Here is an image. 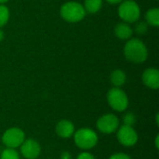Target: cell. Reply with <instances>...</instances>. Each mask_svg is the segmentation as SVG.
<instances>
[{"instance_id":"6da1fadb","label":"cell","mask_w":159,"mask_h":159,"mask_svg":"<svg viewBox=\"0 0 159 159\" xmlns=\"http://www.w3.org/2000/svg\"><path fill=\"white\" fill-rule=\"evenodd\" d=\"M126 59L134 63H142L147 60L148 49L145 44L138 38H129L124 47Z\"/></svg>"},{"instance_id":"7a4b0ae2","label":"cell","mask_w":159,"mask_h":159,"mask_svg":"<svg viewBox=\"0 0 159 159\" xmlns=\"http://www.w3.org/2000/svg\"><path fill=\"white\" fill-rule=\"evenodd\" d=\"M74 142L75 145L81 150H90L94 148L99 141L95 130L89 128H81L75 131Z\"/></svg>"},{"instance_id":"3957f363","label":"cell","mask_w":159,"mask_h":159,"mask_svg":"<svg viewBox=\"0 0 159 159\" xmlns=\"http://www.w3.org/2000/svg\"><path fill=\"white\" fill-rule=\"evenodd\" d=\"M60 14H61V17L65 21L75 23V22L81 21L85 18L87 12L83 5H81L80 3L70 1V2L63 4L61 7Z\"/></svg>"},{"instance_id":"277c9868","label":"cell","mask_w":159,"mask_h":159,"mask_svg":"<svg viewBox=\"0 0 159 159\" xmlns=\"http://www.w3.org/2000/svg\"><path fill=\"white\" fill-rule=\"evenodd\" d=\"M118 16L124 22H136L141 16L140 7L134 0L122 1L118 7Z\"/></svg>"},{"instance_id":"5b68a950","label":"cell","mask_w":159,"mask_h":159,"mask_svg":"<svg viewBox=\"0 0 159 159\" xmlns=\"http://www.w3.org/2000/svg\"><path fill=\"white\" fill-rule=\"evenodd\" d=\"M107 102L109 106L116 112H124L129 106V98L120 88H113L107 93Z\"/></svg>"},{"instance_id":"8992f818","label":"cell","mask_w":159,"mask_h":159,"mask_svg":"<svg viewBox=\"0 0 159 159\" xmlns=\"http://www.w3.org/2000/svg\"><path fill=\"white\" fill-rule=\"evenodd\" d=\"M25 140V133L20 128H9L7 129L3 136H2V143L7 148L16 149L21 145V143Z\"/></svg>"},{"instance_id":"52a82bcc","label":"cell","mask_w":159,"mask_h":159,"mask_svg":"<svg viewBox=\"0 0 159 159\" xmlns=\"http://www.w3.org/2000/svg\"><path fill=\"white\" fill-rule=\"evenodd\" d=\"M96 127L103 134H112L119 128V119L114 114H105L98 118Z\"/></svg>"},{"instance_id":"ba28073f","label":"cell","mask_w":159,"mask_h":159,"mask_svg":"<svg viewBox=\"0 0 159 159\" xmlns=\"http://www.w3.org/2000/svg\"><path fill=\"white\" fill-rule=\"evenodd\" d=\"M116 132L119 143L126 147H131L138 142V133L133 129V127L123 125L119 127Z\"/></svg>"},{"instance_id":"9c48e42d","label":"cell","mask_w":159,"mask_h":159,"mask_svg":"<svg viewBox=\"0 0 159 159\" xmlns=\"http://www.w3.org/2000/svg\"><path fill=\"white\" fill-rule=\"evenodd\" d=\"M20 149L21 156L26 159H36L41 153L40 144L34 139H25Z\"/></svg>"},{"instance_id":"30bf717a","label":"cell","mask_w":159,"mask_h":159,"mask_svg":"<svg viewBox=\"0 0 159 159\" xmlns=\"http://www.w3.org/2000/svg\"><path fill=\"white\" fill-rule=\"evenodd\" d=\"M143 83L151 89L159 88V71L156 68H147L142 75Z\"/></svg>"},{"instance_id":"8fae6325","label":"cell","mask_w":159,"mask_h":159,"mask_svg":"<svg viewBox=\"0 0 159 159\" xmlns=\"http://www.w3.org/2000/svg\"><path fill=\"white\" fill-rule=\"evenodd\" d=\"M55 131L59 137L62 139H68L74 135L75 129L72 121L67 119H62L57 123L55 127Z\"/></svg>"},{"instance_id":"7c38bea8","label":"cell","mask_w":159,"mask_h":159,"mask_svg":"<svg viewBox=\"0 0 159 159\" xmlns=\"http://www.w3.org/2000/svg\"><path fill=\"white\" fill-rule=\"evenodd\" d=\"M132 34L133 30L127 22H119L115 27V34L121 40H129Z\"/></svg>"},{"instance_id":"4fadbf2b","label":"cell","mask_w":159,"mask_h":159,"mask_svg":"<svg viewBox=\"0 0 159 159\" xmlns=\"http://www.w3.org/2000/svg\"><path fill=\"white\" fill-rule=\"evenodd\" d=\"M126 80H127V75L125 72L120 69L114 70L110 75V81L115 88L122 87L126 83Z\"/></svg>"},{"instance_id":"5bb4252c","label":"cell","mask_w":159,"mask_h":159,"mask_svg":"<svg viewBox=\"0 0 159 159\" xmlns=\"http://www.w3.org/2000/svg\"><path fill=\"white\" fill-rule=\"evenodd\" d=\"M146 23L148 25H152L157 27L159 25V8L153 7L150 8L145 14Z\"/></svg>"},{"instance_id":"9a60e30c","label":"cell","mask_w":159,"mask_h":159,"mask_svg":"<svg viewBox=\"0 0 159 159\" xmlns=\"http://www.w3.org/2000/svg\"><path fill=\"white\" fill-rule=\"evenodd\" d=\"M102 6V0H85L84 8L86 12L94 14L97 13Z\"/></svg>"},{"instance_id":"2e32d148","label":"cell","mask_w":159,"mask_h":159,"mask_svg":"<svg viewBox=\"0 0 159 159\" xmlns=\"http://www.w3.org/2000/svg\"><path fill=\"white\" fill-rule=\"evenodd\" d=\"M9 20V10L8 8L4 5H0V28L5 26L7 22Z\"/></svg>"},{"instance_id":"e0dca14e","label":"cell","mask_w":159,"mask_h":159,"mask_svg":"<svg viewBox=\"0 0 159 159\" xmlns=\"http://www.w3.org/2000/svg\"><path fill=\"white\" fill-rule=\"evenodd\" d=\"M0 159H20L19 153L12 148H6L0 155Z\"/></svg>"},{"instance_id":"ac0fdd59","label":"cell","mask_w":159,"mask_h":159,"mask_svg":"<svg viewBox=\"0 0 159 159\" xmlns=\"http://www.w3.org/2000/svg\"><path fill=\"white\" fill-rule=\"evenodd\" d=\"M123 122H124V125L133 127V125L136 122V116H135V115L133 113H131V112L127 113L124 116V117H123Z\"/></svg>"},{"instance_id":"d6986e66","label":"cell","mask_w":159,"mask_h":159,"mask_svg":"<svg viewBox=\"0 0 159 159\" xmlns=\"http://www.w3.org/2000/svg\"><path fill=\"white\" fill-rule=\"evenodd\" d=\"M148 31V24L144 21H139L135 25V33L138 34H144Z\"/></svg>"},{"instance_id":"ffe728a7","label":"cell","mask_w":159,"mask_h":159,"mask_svg":"<svg viewBox=\"0 0 159 159\" xmlns=\"http://www.w3.org/2000/svg\"><path fill=\"white\" fill-rule=\"evenodd\" d=\"M109 159H131V157L127 155V154H123V153H116L112 155Z\"/></svg>"},{"instance_id":"44dd1931","label":"cell","mask_w":159,"mask_h":159,"mask_svg":"<svg viewBox=\"0 0 159 159\" xmlns=\"http://www.w3.org/2000/svg\"><path fill=\"white\" fill-rule=\"evenodd\" d=\"M76 159H96L95 157L93 155H91L90 153H88V152H83L81 154L78 155L77 158Z\"/></svg>"},{"instance_id":"7402d4cb","label":"cell","mask_w":159,"mask_h":159,"mask_svg":"<svg viewBox=\"0 0 159 159\" xmlns=\"http://www.w3.org/2000/svg\"><path fill=\"white\" fill-rule=\"evenodd\" d=\"M61 159H71V156L68 152H63L61 154Z\"/></svg>"},{"instance_id":"603a6c76","label":"cell","mask_w":159,"mask_h":159,"mask_svg":"<svg viewBox=\"0 0 159 159\" xmlns=\"http://www.w3.org/2000/svg\"><path fill=\"white\" fill-rule=\"evenodd\" d=\"M105 1L108 2V3H110V4H119L122 1H124V0H105Z\"/></svg>"},{"instance_id":"cb8c5ba5","label":"cell","mask_w":159,"mask_h":159,"mask_svg":"<svg viewBox=\"0 0 159 159\" xmlns=\"http://www.w3.org/2000/svg\"><path fill=\"white\" fill-rule=\"evenodd\" d=\"M4 36H5V34H4V32L1 30V28H0V42L4 39Z\"/></svg>"},{"instance_id":"d4e9b609","label":"cell","mask_w":159,"mask_h":159,"mask_svg":"<svg viewBox=\"0 0 159 159\" xmlns=\"http://www.w3.org/2000/svg\"><path fill=\"white\" fill-rule=\"evenodd\" d=\"M158 139H159V136L158 135H157V137H156V147H157V149H158Z\"/></svg>"},{"instance_id":"484cf974","label":"cell","mask_w":159,"mask_h":159,"mask_svg":"<svg viewBox=\"0 0 159 159\" xmlns=\"http://www.w3.org/2000/svg\"><path fill=\"white\" fill-rule=\"evenodd\" d=\"M7 1H8V0H0V5H1V4H5V3H7Z\"/></svg>"}]
</instances>
